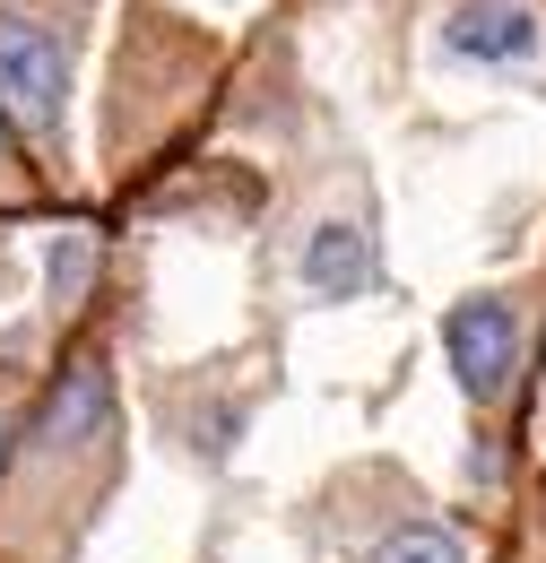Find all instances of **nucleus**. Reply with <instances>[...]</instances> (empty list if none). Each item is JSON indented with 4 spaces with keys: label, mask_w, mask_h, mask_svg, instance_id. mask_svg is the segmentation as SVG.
Wrapping results in <instances>:
<instances>
[{
    "label": "nucleus",
    "mask_w": 546,
    "mask_h": 563,
    "mask_svg": "<svg viewBox=\"0 0 546 563\" xmlns=\"http://www.w3.org/2000/svg\"><path fill=\"white\" fill-rule=\"evenodd\" d=\"M78 278H87V243L53 252V303H69V295H78Z\"/></svg>",
    "instance_id": "423d86ee"
},
{
    "label": "nucleus",
    "mask_w": 546,
    "mask_h": 563,
    "mask_svg": "<svg viewBox=\"0 0 546 563\" xmlns=\"http://www.w3.org/2000/svg\"><path fill=\"white\" fill-rule=\"evenodd\" d=\"M9 442H18V424H9V408H0V460H9Z\"/></svg>",
    "instance_id": "0eeeda50"
},
{
    "label": "nucleus",
    "mask_w": 546,
    "mask_h": 563,
    "mask_svg": "<svg viewBox=\"0 0 546 563\" xmlns=\"http://www.w3.org/2000/svg\"><path fill=\"white\" fill-rule=\"evenodd\" d=\"M373 563H469V547H460L443 520H400V529L373 547Z\"/></svg>",
    "instance_id": "39448f33"
},
{
    "label": "nucleus",
    "mask_w": 546,
    "mask_h": 563,
    "mask_svg": "<svg viewBox=\"0 0 546 563\" xmlns=\"http://www.w3.org/2000/svg\"><path fill=\"white\" fill-rule=\"evenodd\" d=\"M0 174H9V140H0Z\"/></svg>",
    "instance_id": "6e6552de"
},
{
    "label": "nucleus",
    "mask_w": 546,
    "mask_h": 563,
    "mask_svg": "<svg viewBox=\"0 0 546 563\" xmlns=\"http://www.w3.org/2000/svg\"><path fill=\"white\" fill-rule=\"evenodd\" d=\"M382 278V243H373V217L364 209H330L313 225V243H304V295L313 303H356L364 286Z\"/></svg>",
    "instance_id": "20e7f679"
},
{
    "label": "nucleus",
    "mask_w": 546,
    "mask_h": 563,
    "mask_svg": "<svg viewBox=\"0 0 546 563\" xmlns=\"http://www.w3.org/2000/svg\"><path fill=\"white\" fill-rule=\"evenodd\" d=\"M62 104H69V26H53L26 0H0V113L26 140H62Z\"/></svg>",
    "instance_id": "f257e3e1"
},
{
    "label": "nucleus",
    "mask_w": 546,
    "mask_h": 563,
    "mask_svg": "<svg viewBox=\"0 0 546 563\" xmlns=\"http://www.w3.org/2000/svg\"><path fill=\"white\" fill-rule=\"evenodd\" d=\"M538 44H546L538 0H451V18H443V53L451 62H478V70L538 62Z\"/></svg>",
    "instance_id": "7ed1b4c3"
},
{
    "label": "nucleus",
    "mask_w": 546,
    "mask_h": 563,
    "mask_svg": "<svg viewBox=\"0 0 546 563\" xmlns=\"http://www.w3.org/2000/svg\"><path fill=\"white\" fill-rule=\"evenodd\" d=\"M443 347H451L460 390H469L478 408H494V399L512 390V364H521V312H512L503 295H469V303H451Z\"/></svg>",
    "instance_id": "f03ea898"
}]
</instances>
